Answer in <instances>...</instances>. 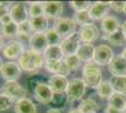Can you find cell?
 <instances>
[{
	"label": "cell",
	"instance_id": "30",
	"mask_svg": "<svg viewBox=\"0 0 126 113\" xmlns=\"http://www.w3.org/2000/svg\"><path fill=\"white\" fill-rule=\"evenodd\" d=\"M1 34L4 38H8L9 40H14V38L18 37V24L12 22L10 24L1 26Z\"/></svg>",
	"mask_w": 126,
	"mask_h": 113
},
{
	"label": "cell",
	"instance_id": "44",
	"mask_svg": "<svg viewBox=\"0 0 126 113\" xmlns=\"http://www.w3.org/2000/svg\"><path fill=\"white\" fill-rule=\"evenodd\" d=\"M122 30H124V33H125V35H126V20H125L124 24H122Z\"/></svg>",
	"mask_w": 126,
	"mask_h": 113
},
{
	"label": "cell",
	"instance_id": "45",
	"mask_svg": "<svg viewBox=\"0 0 126 113\" xmlns=\"http://www.w3.org/2000/svg\"><path fill=\"white\" fill-rule=\"evenodd\" d=\"M3 65H4V62H3V59H1V58H0V70H1Z\"/></svg>",
	"mask_w": 126,
	"mask_h": 113
},
{
	"label": "cell",
	"instance_id": "31",
	"mask_svg": "<svg viewBox=\"0 0 126 113\" xmlns=\"http://www.w3.org/2000/svg\"><path fill=\"white\" fill-rule=\"evenodd\" d=\"M44 34H46V38H47L48 45H59V44H61L62 38L58 35V33L56 32V30H54L53 28L48 29Z\"/></svg>",
	"mask_w": 126,
	"mask_h": 113
},
{
	"label": "cell",
	"instance_id": "8",
	"mask_svg": "<svg viewBox=\"0 0 126 113\" xmlns=\"http://www.w3.org/2000/svg\"><path fill=\"white\" fill-rule=\"evenodd\" d=\"M112 58H113V52H112L111 47H109L106 44H100L98 47H96V49H94L93 62L97 65H100V67L109 65V63L111 62Z\"/></svg>",
	"mask_w": 126,
	"mask_h": 113
},
{
	"label": "cell",
	"instance_id": "38",
	"mask_svg": "<svg viewBox=\"0 0 126 113\" xmlns=\"http://www.w3.org/2000/svg\"><path fill=\"white\" fill-rule=\"evenodd\" d=\"M10 12L9 9V4H4V3H0V19H1L3 16L8 15Z\"/></svg>",
	"mask_w": 126,
	"mask_h": 113
},
{
	"label": "cell",
	"instance_id": "12",
	"mask_svg": "<svg viewBox=\"0 0 126 113\" xmlns=\"http://www.w3.org/2000/svg\"><path fill=\"white\" fill-rule=\"evenodd\" d=\"M109 72L112 74V77H121L126 75V59L122 54L113 55L111 62L109 63Z\"/></svg>",
	"mask_w": 126,
	"mask_h": 113
},
{
	"label": "cell",
	"instance_id": "9",
	"mask_svg": "<svg viewBox=\"0 0 126 113\" xmlns=\"http://www.w3.org/2000/svg\"><path fill=\"white\" fill-rule=\"evenodd\" d=\"M24 52H25V47L20 42H18L16 39L9 40L3 48V55L12 62H13V59L19 58Z\"/></svg>",
	"mask_w": 126,
	"mask_h": 113
},
{
	"label": "cell",
	"instance_id": "40",
	"mask_svg": "<svg viewBox=\"0 0 126 113\" xmlns=\"http://www.w3.org/2000/svg\"><path fill=\"white\" fill-rule=\"evenodd\" d=\"M105 113H124L122 111H119V109H116V108H112V107H110V106H107L106 108H105Z\"/></svg>",
	"mask_w": 126,
	"mask_h": 113
},
{
	"label": "cell",
	"instance_id": "33",
	"mask_svg": "<svg viewBox=\"0 0 126 113\" xmlns=\"http://www.w3.org/2000/svg\"><path fill=\"white\" fill-rule=\"evenodd\" d=\"M44 15V9L43 3H32L29 6V16L30 18H37Z\"/></svg>",
	"mask_w": 126,
	"mask_h": 113
},
{
	"label": "cell",
	"instance_id": "46",
	"mask_svg": "<svg viewBox=\"0 0 126 113\" xmlns=\"http://www.w3.org/2000/svg\"><path fill=\"white\" fill-rule=\"evenodd\" d=\"M122 55H124V58L126 59V48L124 49V52H122Z\"/></svg>",
	"mask_w": 126,
	"mask_h": 113
},
{
	"label": "cell",
	"instance_id": "29",
	"mask_svg": "<svg viewBox=\"0 0 126 113\" xmlns=\"http://www.w3.org/2000/svg\"><path fill=\"white\" fill-rule=\"evenodd\" d=\"M96 92L98 97L101 98H110L111 94L113 93V89H112V86H111V82L110 80H102L101 84L96 88Z\"/></svg>",
	"mask_w": 126,
	"mask_h": 113
},
{
	"label": "cell",
	"instance_id": "37",
	"mask_svg": "<svg viewBox=\"0 0 126 113\" xmlns=\"http://www.w3.org/2000/svg\"><path fill=\"white\" fill-rule=\"evenodd\" d=\"M125 4H126V1H111L110 8L112 10H115V12H124Z\"/></svg>",
	"mask_w": 126,
	"mask_h": 113
},
{
	"label": "cell",
	"instance_id": "19",
	"mask_svg": "<svg viewBox=\"0 0 126 113\" xmlns=\"http://www.w3.org/2000/svg\"><path fill=\"white\" fill-rule=\"evenodd\" d=\"M120 28H121V25H120L119 19L113 15H109L103 20H101V29L105 35H109V34L117 32Z\"/></svg>",
	"mask_w": 126,
	"mask_h": 113
},
{
	"label": "cell",
	"instance_id": "34",
	"mask_svg": "<svg viewBox=\"0 0 126 113\" xmlns=\"http://www.w3.org/2000/svg\"><path fill=\"white\" fill-rule=\"evenodd\" d=\"M13 103H15V102L13 99H10L8 96L0 93V112L3 111H8L10 107L13 106Z\"/></svg>",
	"mask_w": 126,
	"mask_h": 113
},
{
	"label": "cell",
	"instance_id": "7",
	"mask_svg": "<svg viewBox=\"0 0 126 113\" xmlns=\"http://www.w3.org/2000/svg\"><path fill=\"white\" fill-rule=\"evenodd\" d=\"M22 69H20L18 62H12L9 60L4 63L1 70H0V75L5 82H16L20 75H22Z\"/></svg>",
	"mask_w": 126,
	"mask_h": 113
},
{
	"label": "cell",
	"instance_id": "26",
	"mask_svg": "<svg viewBox=\"0 0 126 113\" xmlns=\"http://www.w3.org/2000/svg\"><path fill=\"white\" fill-rule=\"evenodd\" d=\"M75 23L81 25V26H86L92 24V18L88 13V10H82V12H76L75 16H73Z\"/></svg>",
	"mask_w": 126,
	"mask_h": 113
},
{
	"label": "cell",
	"instance_id": "35",
	"mask_svg": "<svg viewBox=\"0 0 126 113\" xmlns=\"http://www.w3.org/2000/svg\"><path fill=\"white\" fill-rule=\"evenodd\" d=\"M69 6L75 12H82V10H88L91 6L90 1H69Z\"/></svg>",
	"mask_w": 126,
	"mask_h": 113
},
{
	"label": "cell",
	"instance_id": "28",
	"mask_svg": "<svg viewBox=\"0 0 126 113\" xmlns=\"http://www.w3.org/2000/svg\"><path fill=\"white\" fill-rule=\"evenodd\" d=\"M111 86L113 92L116 93H126V75L121 77H112L111 78Z\"/></svg>",
	"mask_w": 126,
	"mask_h": 113
},
{
	"label": "cell",
	"instance_id": "16",
	"mask_svg": "<svg viewBox=\"0 0 126 113\" xmlns=\"http://www.w3.org/2000/svg\"><path fill=\"white\" fill-rule=\"evenodd\" d=\"M68 79L63 75H52L48 80V84L52 88L54 94H64L68 87Z\"/></svg>",
	"mask_w": 126,
	"mask_h": 113
},
{
	"label": "cell",
	"instance_id": "47",
	"mask_svg": "<svg viewBox=\"0 0 126 113\" xmlns=\"http://www.w3.org/2000/svg\"><path fill=\"white\" fill-rule=\"evenodd\" d=\"M124 13L126 14V4H125V9H124Z\"/></svg>",
	"mask_w": 126,
	"mask_h": 113
},
{
	"label": "cell",
	"instance_id": "23",
	"mask_svg": "<svg viewBox=\"0 0 126 113\" xmlns=\"http://www.w3.org/2000/svg\"><path fill=\"white\" fill-rule=\"evenodd\" d=\"M28 22L30 24L32 32H34V33H46L48 30V19L44 15L30 18Z\"/></svg>",
	"mask_w": 126,
	"mask_h": 113
},
{
	"label": "cell",
	"instance_id": "36",
	"mask_svg": "<svg viewBox=\"0 0 126 113\" xmlns=\"http://www.w3.org/2000/svg\"><path fill=\"white\" fill-rule=\"evenodd\" d=\"M30 32H32V28H30L29 22H24V23L18 25V34H29V35H32Z\"/></svg>",
	"mask_w": 126,
	"mask_h": 113
},
{
	"label": "cell",
	"instance_id": "18",
	"mask_svg": "<svg viewBox=\"0 0 126 113\" xmlns=\"http://www.w3.org/2000/svg\"><path fill=\"white\" fill-rule=\"evenodd\" d=\"M48 47V42L44 33H33L30 37L29 42V49L35 50V52L43 53Z\"/></svg>",
	"mask_w": 126,
	"mask_h": 113
},
{
	"label": "cell",
	"instance_id": "2",
	"mask_svg": "<svg viewBox=\"0 0 126 113\" xmlns=\"http://www.w3.org/2000/svg\"><path fill=\"white\" fill-rule=\"evenodd\" d=\"M83 80L87 87L96 89L102 82V72L100 65H97L94 62H88L82 68Z\"/></svg>",
	"mask_w": 126,
	"mask_h": 113
},
{
	"label": "cell",
	"instance_id": "48",
	"mask_svg": "<svg viewBox=\"0 0 126 113\" xmlns=\"http://www.w3.org/2000/svg\"><path fill=\"white\" fill-rule=\"evenodd\" d=\"M124 113H126V107H125V109H124Z\"/></svg>",
	"mask_w": 126,
	"mask_h": 113
},
{
	"label": "cell",
	"instance_id": "32",
	"mask_svg": "<svg viewBox=\"0 0 126 113\" xmlns=\"http://www.w3.org/2000/svg\"><path fill=\"white\" fill-rule=\"evenodd\" d=\"M63 60H64V63L67 64V67L69 68L71 72L77 70V69L79 68V65H81V60H79V58H78L76 54L64 57V58H63Z\"/></svg>",
	"mask_w": 126,
	"mask_h": 113
},
{
	"label": "cell",
	"instance_id": "5",
	"mask_svg": "<svg viewBox=\"0 0 126 113\" xmlns=\"http://www.w3.org/2000/svg\"><path fill=\"white\" fill-rule=\"evenodd\" d=\"M1 93L8 96L10 99L14 102L24 99L27 96V90L24 87H22L18 82H5L4 86L1 87Z\"/></svg>",
	"mask_w": 126,
	"mask_h": 113
},
{
	"label": "cell",
	"instance_id": "4",
	"mask_svg": "<svg viewBox=\"0 0 126 113\" xmlns=\"http://www.w3.org/2000/svg\"><path fill=\"white\" fill-rule=\"evenodd\" d=\"M53 29L58 33L62 39H66L73 34H76V23L71 18H59L54 20Z\"/></svg>",
	"mask_w": 126,
	"mask_h": 113
},
{
	"label": "cell",
	"instance_id": "41",
	"mask_svg": "<svg viewBox=\"0 0 126 113\" xmlns=\"http://www.w3.org/2000/svg\"><path fill=\"white\" fill-rule=\"evenodd\" d=\"M47 113H61V111H58V109H56V108H52V109H49Z\"/></svg>",
	"mask_w": 126,
	"mask_h": 113
},
{
	"label": "cell",
	"instance_id": "24",
	"mask_svg": "<svg viewBox=\"0 0 126 113\" xmlns=\"http://www.w3.org/2000/svg\"><path fill=\"white\" fill-rule=\"evenodd\" d=\"M102 38L105 40H107L109 43H111L112 45H116V47H120V45H124L125 42H126V35L122 30V26L117 30V32H115L112 34H109V35H102Z\"/></svg>",
	"mask_w": 126,
	"mask_h": 113
},
{
	"label": "cell",
	"instance_id": "21",
	"mask_svg": "<svg viewBox=\"0 0 126 113\" xmlns=\"http://www.w3.org/2000/svg\"><path fill=\"white\" fill-rule=\"evenodd\" d=\"M94 49H96V48H94L92 44H82L81 43L76 55L79 58L81 62H86V63H88V62H93Z\"/></svg>",
	"mask_w": 126,
	"mask_h": 113
},
{
	"label": "cell",
	"instance_id": "3",
	"mask_svg": "<svg viewBox=\"0 0 126 113\" xmlns=\"http://www.w3.org/2000/svg\"><path fill=\"white\" fill-rule=\"evenodd\" d=\"M86 83L85 80L81 78H73L68 82V87L66 89V98L73 103L76 100H81V98L83 97L86 92Z\"/></svg>",
	"mask_w": 126,
	"mask_h": 113
},
{
	"label": "cell",
	"instance_id": "17",
	"mask_svg": "<svg viewBox=\"0 0 126 113\" xmlns=\"http://www.w3.org/2000/svg\"><path fill=\"white\" fill-rule=\"evenodd\" d=\"M44 68L47 69V72L53 73V75H63L67 77L71 70L67 67V64L64 63V60H58V62H46Z\"/></svg>",
	"mask_w": 126,
	"mask_h": 113
},
{
	"label": "cell",
	"instance_id": "15",
	"mask_svg": "<svg viewBox=\"0 0 126 113\" xmlns=\"http://www.w3.org/2000/svg\"><path fill=\"white\" fill-rule=\"evenodd\" d=\"M44 9V16L49 19H59L63 13V4L59 1H44L43 3Z\"/></svg>",
	"mask_w": 126,
	"mask_h": 113
},
{
	"label": "cell",
	"instance_id": "14",
	"mask_svg": "<svg viewBox=\"0 0 126 113\" xmlns=\"http://www.w3.org/2000/svg\"><path fill=\"white\" fill-rule=\"evenodd\" d=\"M9 14L12 16L13 22L16 23L18 25L29 20L28 19L29 18V9H27V6L24 4H14L10 8Z\"/></svg>",
	"mask_w": 126,
	"mask_h": 113
},
{
	"label": "cell",
	"instance_id": "22",
	"mask_svg": "<svg viewBox=\"0 0 126 113\" xmlns=\"http://www.w3.org/2000/svg\"><path fill=\"white\" fill-rule=\"evenodd\" d=\"M14 112L15 113H37L35 104L28 98L16 100L14 103Z\"/></svg>",
	"mask_w": 126,
	"mask_h": 113
},
{
	"label": "cell",
	"instance_id": "27",
	"mask_svg": "<svg viewBox=\"0 0 126 113\" xmlns=\"http://www.w3.org/2000/svg\"><path fill=\"white\" fill-rule=\"evenodd\" d=\"M78 109L81 111V113H96L98 109L97 103L91 98H86L81 100V103L78 106Z\"/></svg>",
	"mask_w": 126,
	"mask_h": 113
},
{
	"label": "cell",
	"instance_id": "6",
	"mask_svg": "<svg viewBox=\"0 0 126 113\" xmlns=\"http://www.w3.org/2000/svg\"><path fill=\"white\" fill-rule=\"evenodd\" d=\"M33 94H34L35 100L42 104H48L50 102H53V98H54V93L52 90V88L49 87V84L42 83V82L37 83L33 90Z\"/></svg>",
	"mask_w": 126,
	"mask_h": 113
},
{
	"label": "cell",
	"instance_id": "13",
	"mask_svg": "<svg viewBox=\"0 0 126 113\" xmlns=\"http://www.w3.org/2000/svg\"><path fill=\"white\" fill-rule=\"evenodd\" d=\"M110 3H93L91 4L88 13L92 18V20H103L106 16H109V10H110Z\"/></svg>",
	"mask_w": 126,
	"mask_h": 113
},
{
	"label": "cell",
	"instance_id": "39",
	"mask_svg": "<svg viewBox=\"0 0 126 113\" xmlns=\"http://www.w3.org/2000/svg\"><path fill=\"white\" fill-rule=\"evenodd\" d=\"M13 22V19H12V16H10V14H8V15H5V16H3L1 19H0V25H6V24H10Z\"/></svg>",
	"mask_w": 126,
	"mask_h": 113
},
{
	"label": "cell",
	"instance_id": "10",
	"mask_svg": "<svg viewBox=\"0 0 126 113\" xmlns=\"http://www.w3.org/2000/svg\"><path fill=\"white\" fill-rule=\"evenodd\" d=\"M77 34L82 44H92L100 37V30L94 24H90L86 26H81Z\"/></svg>",
	"mask_w": 126,
	"mask_h": 113
},
{
	"label": "cell",
	"instance_id": "20",
	"mask_svg": "<svg viewBox=\"0 0 126 113\" xmlns=\"http://www.w3.org/2000/svg\"><path fill=\"white\" fill-rule=\"evenodd\" d=\"M43 57L46 62H58L63 60V58H64L61 45H48L47 49L43 52Z\"/></svg>",
	"mask_w": 126,
	"mask_h": 113
},
{
	"label": "cell",
	"instance_id": "43",
	"mask_svg": "<svg viewBox=\"0 0 126 113\" xmlns=\"http://www.w3.org/2000/svg\"><path fill=\"white\" fill-rule=\"evenodd\" d=\"M68 113H81V111H79L78 108H75V109H71Z\"/></svg>",
	"mask_w": 126,
	"mask_h": 113
},
{
	"label": "cell",
	"instance_id": "42",
	"mask_svg": "<svg viewBox=\"0 0 126 113\" xmlns=\"http://www.w3.org/2000/svg\"><path fill=\"white\" fill-rule=\"evenodd\" d=\"M4 48V40H3V35H0V49Z\"/></svg>",
	"mask_w": 126,
	"mask_h": 113
},
{
	"label": "cell",
	"instance_id": "1",
	"mask_svg": "<svg viewBox=\"0 0 126 113\" xmlns=\"http://www.w3.org/2000/svg\"><path fill=\"white\" fill-rule=\"evenodd\" d=\"M18 64L23 72L28 73L29 75H33L38 73L42 67H44L46 59L43 57V53L25 49V52L18 58Z\"/></svg>",
	"mask_w": 126,
	"mask_h": 113
},
{
	"label": "cell",
	"instance_id": "11",
	"mask_svg": "<svg viewBox=\"0 0 126 113\" xmlns=\"http://www.w3.org/2000/svg\"><path fill=\"white\" fill-rule=\"evenodd\" d=\"M61 48H62V52H63V55L64 57H68V55H73L77 53V50L81 45V42H79V38H78V34H73L66 39H62L61 42Z\"/></svg>",
	"mask_w": 126,
	"mask_h": 113
},
{
	"label": "cell",
	"instance_id": "25",
	"mask_svg": "<svg viewBox=\"0 0 126 113\" xmlns=\"http://www.w3.org/2000/svg\"><path fill=\"white\" fill-rule=\"evenodd\" d=\"M109 106L124 112V109L126 107V94L113 92V93L111 94V97L109 98Z\"/></svg>",
	"mask_w": 126,
	"mask_h": 113
}]
</instances>
